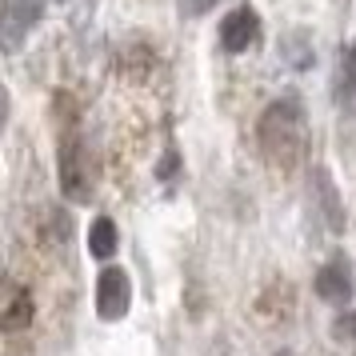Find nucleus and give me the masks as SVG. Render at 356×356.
<instances>
[{
	"label": "nucleus",
	"mask_w": 356,
	"mask_h": 356,
	"mask_svg": "<svg viewBox=\"0 0 356 356\" xmlns=\"http://www.w3.org/2000/svg\"><path fill=\"white\" fill-rule=\"evenodd\" d=\"M220 0H184V13H193V17H200V13H209V8H216Z\"/></svg>",
	"instance_id": "obj_12"
},
{
	"label": "nucleus",
	"mask_w": 356,
	"mask_h": 356,
	"mask_svg": "<svg viewBox=\"0 0 356 356\" xmlns=\"http://www.w3.org/2000/svg\"><path fill=\"white\" fill-rule=\"evenodd\" d=\"M276 356H292V353H276Z\"/></svg>",
	"instance_id": "obj_14"
},
{
	"label": "nucleus",
	"mask_w": 356,
	"mask_h": 356,
	"mask_svg": "<svg viewBox=\"0 0 356 356\" xmlns=\"http://www.w3.org/2000/svg\"><path fill=\"white\" fill-rule=\"evenodd\" d=\"M132 305V280L124 268H104L97 276V312L100 321H120Z\"/></svg>",
	"instance_id": "obj_4"
},
{
	"label": "nucleus",
	"mask_w": 356,
	"mask_h": 356,
	"mask_svg": "<svg viewBox=\"0 0 356 356\" xmlns=\"http://www.w3.org/2000/svg\"><path fill=\"white\" fill-rule=\"evenodd\" d=\"M257 29L260 20L252 8H236V13H228L225 24H220V49L225 52H244L252 40H257Z\"/></svg>",
	"instance_id": "obj_7"
},
{
	"label": "nucleus",
	"mask_w": 356,
	"mask_h": 356,
	"mask_svg": "<svg viewBox=\"0 0 356 356\" xmlns=\"http://www.w3.org/2000/svg\"><path fill=\"white\" fill-rule=\"evenodd\" d=\"M116 225L108 220V216H97L92 220V228H88V252L97 260H113L116 257Z\"/></svg>",
	"instance_id": "obj_9"
},
{
	"label": "nucleus",
	"mask_w": 356,
	"mask_h": 356,
	"mask_svg": "<svg viewBox=\"0 0 356 356\" xmlns=\"http://www.w3.org/2000/svg\"><path fill=\"white\" fill-rule=\"evenodd\" d=\"M312 200H316L321 220L328 232H344L348 228V216H344V204H340V196H337V184H332V177L324 168H312Z\"/></svg>",
	"instance_id": "obj_6"
},
{
	"label": "nucleus",
	"mask_w": 356,
	"mask_h": 356,
	"mask_svg": "<svg viewBox=\"0 0 356 356\" xmlns=\"http://www.w3.org/2000/svg\"><path fill=\"white\" fill-rule=\"evenodd\" d=\"M316 296L328 305H344L353 296V264L348 257H332L328 264H321L316 273Z\"/></svg>",
	"instance_id": "obj_5"
},
{
	"label": "nucleus",
	"mask_w": 356,
	"mask_h": 356,
	"mask_svg": "<svg viewBox=\"0 0 356 356\" xmlns=\"http://www.w3.org/2000/svg\"><path fill=\"white\" fill-rule=\"evenodd\" d=\"M8 124V88H0V132Z\"/></svg>",
	"instance_id": "obj_13"
},
{
	"label": "nucleus",
	"mask_w": 356,
	"mask_h": 356,
	"mask_svg": "<svg viewBox=\"0 0 356 356\" xmlns=\"http://www.w3.org/2000/svg\"><path fill=\"white\" fill-rule=\"evenodd\" d=\"M44 17V0H0V49L17 52Z\"/></svg>",
	"instance_id": "obj_3"
},
{
	"label": "nucleus",
	"mask_w": 356,
	"mask_h": 356,
	"mask_svg": "<svg viewBox=\"0 0 356 356\" xmlns=\"http://www.w3.org/2000/svg\"><path fill=\"white\" fill-rule=\"evenodd\" d=\"M257 136H260L264 156H268L276 168H296L300 156H305V148H308V120H305L300 100H289V97L273 100V104L260 113Z\"/></svg>",
	"instance_id": "obj_1"
},
{
	"label": "nucleus",
	"mask_w": 356,
	"mask_h": 356,
	"mask_svg": "<svg viewBox=\"0 0 356 356\" xmlns=\"http://www.w3.org/2000/svg\"><path fill=\"white\" fill-rule=\"evenodd\" d=\"M29 321H33V300H29V292H17V300L4 308V316H0V332H17Z\"/></svg>",
	"instance_id": "obj_10"
},
{
	"label": "nucleus",
	"mask_w": 356,
	"mask_h": 356,
	"mask_svg": "<svg viewBox=\"0 0 356 356\" xmlns=\"http://www.w3.org/2000/svg\"><path fill=\"white\" fill-rule=\"evenodd\" d=\"M56 177H60V188L72 204H84L92 196V168H88V152L76 136H68L60 145V156H56Z\"/></svg>",
	"instance_id": "obj_2"
},
{
	"label": "nucleus",
	"mask_w": 356,
	"mask_h": 356,
	"mask_svg": "<svg viewBox=\"0 0 356 356\" xmlns=\"http://www.w3.org/2000/svg\"><path fill=\"white\" fill-rule=\"evenodd\" d=\"M332 340L356 353V308H344L337 321H332Z\"/></svg>",
	"instance_id": "obj_11"
},
{
	"label": "nucleus",
	"mask_w": 356,
	"mask_h": 356,
	"mask_svg": "<svg viewBox=\"0 0 356 356\" xmlns=\"http://www.w3.org/2000/svg\"><path fill=\"white\" fill-rule=\"evenodd\" d=\"M337 104L340 108H356V44L340 49V60H337Z\"/></svg>",
	"instance_id": "obj_8"
}]
</instances>
